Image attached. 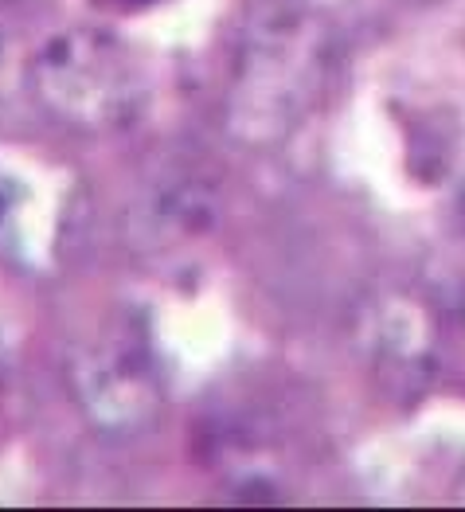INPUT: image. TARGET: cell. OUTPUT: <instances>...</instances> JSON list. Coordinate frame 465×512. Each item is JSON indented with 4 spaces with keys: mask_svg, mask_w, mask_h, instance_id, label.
Wrapping results in <instances>:
<instances>
[{
    "mask_svg": "<svg viewBox=\"0 0 465 512\" xmlns=\"http://www.w3.org/2000/svg\"><path fill=\"white\" fill-rule=\"evenodd\" d=\"M133 4H141V0H133Z\"/></svg>",
    "mask_w": 465,
    "mask_h": 512,
    "instance_id": "1",
    "label": "cell"
}]
</instances>
